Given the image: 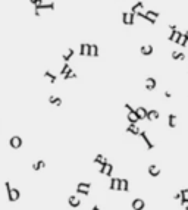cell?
<instances>
[{
  "label": "cell",
  "instance_id": "35",
  "mask_svg": "<svg viewBox=\"0 0 188 210\" xmlns=\"http://www.w3.org/2000/svg\"><path fill=\"white\" fill-rule=\"evenodd\" d=\"M169 28H171V31H173V29H178L177 24H169Z\"/></svg>",
  "mask_w": 188,
  "mask_h": 210
},
{
  "label": "cell",
  "instance_id": "14",
  "mask_svg": "<svg viewBox=\"0 0 188 210\" xmlns=\"http://www.w3.org/2000/svg\"><path fill=\"white\" fill-rule=\"evenodd\" d=\"M131 12H132L134 15H137V13H140V12H144V3L141 2V0L137 2V3L131 7Z\"/></svg>",
  "mask_w": 188,
  "mask_h": 210
},
{
  "label": "cell",
  "instance_id": "6",
  "mask_svg": "<svg viewBox=\"0 0 188 210\" xmlns=\"http://www.w3.org/2000/svg\"><path fill=\"white\" fill-rule=\"evenodd\" d=\"M90 49H91V44L88 43H83V44L79 46V56H83V57H88L90 56Z\"/></svg>",
  "mask_w": 188,
  "mask_h": 210
},
{
  "label": "cell",
  "instance_id": "11",
  "mask_svg": "<svg viewBox=\"0 0 188 210\" xmlns=\"http://www.w3.org/2000/svg\"><path fill=\"white\" fill-rule=\"evenodd\" d=\"M147 109L144 107V106H138L137 109H135V113H137V116L140 118V121H143V119H147Z\"/></svg>",
  "mask_w": 188,
  "mask_h": 210
},
{
  "label": "cell",
  "instance_id": "27",
  "mask_svg": "<svg viewBox=\"0 0 188 210\" xmlns=\"http://www.w3.org/2000/svg\"><path fill=\"white\" fill-rule=\"evenodd\" d=\"M178 44L182 46V47H187V44H188V38L185 37V34H182V35L179 37V40H178Z\"/></svg>",
  "mask_w": 188,
  "mask_h": 210
},
{
  "label": "cell",
  "instance_id": "23",
  "mask_svg": "<svg viewBox=\"0 0 188 210\" xmlns=\"http://www.w3.org/2000/svg\"><path fill=\"white\" fill-rule=\"evenodd\" d=\"M43 168H46L44 160H37V162H35V163L33 165V169H34V171H40V169H43Z\"/></svg>",
  "mask_w": 188,
  "mask_h": 210
},
{
  "label": "cell",
  "instance_id": "22",
  "mask_svg": "<svg viewBox=\"0 0 188 210\" xmlns=\"http://www.w3.org/2000/svg\"><path fill=\"white\" fill-rule=\"evenodd\" d=\"M119 191H125V193H127V191H129V181H128V179H125V178H123V179H121Z\"/></svg>",
  "mask_w": 188,
  "mask_h": 210
},
{
  "label": "cell",
  "instance_id": "12",
  "mask_svg": "<svg viewBox=\"0 0 188 210\" xmlns=\"http://www.w3.org/2000/svg\"><path fill=\"white\" fill-rule=\"evenodd\" d=\"M160 118V112L156 110V109H151V110L147 112V121H156Z\"/></svg>",
  "mask_w": 188,
  "mask_h": 210
},
{
  "label": "cell",
  "instance_id": "36",
  "mask_svg": "<svg viewBox=\"0 0 188 210\" xmlns=\"http://www.w3.org/2000/svg\"><path fill=\"white\" fill-rule=\"evenodd\" d=\"M171 96H172L171 91H165V97H166V99H171Z\"/></svg>",
  "mask_w": 188,
  "mask_h": 210
},
{
  "label": "cell",
  "instance_id": "5",
  "mask_svg": "<svg viewBox=\"0 0 188 210\" xmlns=\"http://www.w3.org/2000/svg\"><path fill=\"white\" fill-rule=\"evenodd\" d=\"M131 207H132V210H143L145 207V203H144L143 199H134L132 203H131Z\"/></svg>",
  "mask_w": 188,
  "mask_h": 210
},
{
  "label": "cell",
  "instance_id": "20",
  "mask_svg": "<svg viewBox=\"0 0 188 210\" xmlns=\"http://www.w3.org/2000/svg\"><path fill=\"white\" fill-rule=\"evenodd\" d=\"M168 125H169V128H177V115L171 113L168 116Z\"/></svg>",
  "mask_w": 188,
  "mask_h": 210
},
{
  "label": "cell",
  "instance_id": "28",
  "mask_svg": "<svg viewBox=\"0 0 188 210\" xmlns=\"http://www.w3.org/2000/svg\"><path fill=\"white\" fill-rule=\"evenodd\" d=\"M69 71H71V66L68 65V62H65V65H63V66H62V69H60V75L63 77V75H66Z\"/></svg>",
  "mask_w": 188,
  "mask_h": 210
},
{
  "label": "cell",
  "instance_id": "10",
  "mask_svg": "<svg viewBox=\"0 0 188 210\" xmlns=\"http://www.w3.org/2000/svg\"><path fill=\"white\" fill-rule=\"evenodd\" d=\"M127 132L128 134H132V135H140V132H141V128L137 127V123H129L127 128Z\"/></svg>",
  "mask_w": 188,
  "mask_h": 210
},
{
  "label": "cell",
  "instance_id": "4",
  "mask_svg": "<svg viewBox=\"0 0 188 210\" xmlns=\"http://www.w3.org/2000/svg\"><path fill=\"white\" fill-rule=\"evenodd\" d=\"M7 199H9V201H18V200L21 199V193H19V190L18 188H12L11 193L7 194Z\"/></svg>",
  "mask_w": 188,
  "mask_h": 210
},
{
  "label": "cell",
  "instance_id": "29",
  "mask_svg": "<svg viewBox=\"0 0 188 210\" xmlns=\"http://www.w3.org/2000/svg\"><path fill=\"white\" fill-rule=\"evenodd\" d=\"M44 77H46V78H49L50 83H51V84L56 83V75H53V74H51L50 71H46V72H44Z\"/></svg>",
  "mask_w": 188,
  "mask_h": 210
},
{
  "label": "cell",
  "instance_id": "15",
  "mask_svg": "<svg viewBox=\"0 0 188 210\" xmlns=\"http://www.w3.org/2000/svg\"><path fill=\"white\" fill-rule=\"evenodd\" d=\"M49 103L50 105H53V106H56V107H60L62 106V99L60 97H57V96H50L49 97Z\"/></svg>",
  "mask_w": 188,
  "mask_h": 210
},
{
  "label": "cell",
  "instance_id": "9",
  "mask_svg": "<svg viewBox=\"0 0 188 210\" xmlns=\"http://www.w3.org/2000/svg\"><path fill=\"white\" fill-rule=\"evenodd\" d=\"M119 185H121V178L116 176H110V184H109V188L113 190V191H119Z\"/></svg>",
  "mask_w": 188,
  "mask_h": 210
},
{
  "label": "cell",
  "instance_id": "37",
  "mask_svg": "<svg viewBox=\"0 0 188 210\" xmlns=\"http://www.w3.org/2000/svg\"><path fill=\"white\" fill-rule=\"evenodd\" d=\"M173 200H181V194H179V193L175 194V195H173Z\"/></svg>",
  "mask_w": 188,
  "mask_h": 210
},
{
  "label": "cell",
  "instance_id": "21",
  "mask_svg": "<svg viewBox=\"0 0 188 210\" xmlns=\"http://www.w3.org/2000/svg\"><path fill=\"white\" fill-rule=\"evenodd\" d=\"M74 53H75V51H74V49H71V47H69V49H68L66 51H65V53L62 55V59H63L65 62L71 60V59H72V56H74Z\"/></svg>",
  "mask_w": 188,
  "mask_h": 210
},
{
  "label": "cell",
  "instance_id": "2",
  "mask_svg": "<svg viewBox=\"0 0 188 210\" xmlns=\"http://www.w3.org/2000/svg\"><path fill=\"white\" fill-rule=\"evenodd\" d=\"M122 22L125 24V25H134V22H135V15H134L132 12H123V13H122Z\"/></svg>",
  "mask_w": 188,
  "mask_h": 210
},
{
  "label": "cell",
  "instance_id": "38",
  "mask_svg": "<svg viewBox=\"0 0 188 210\" xmlns=\"http://www.w3.org/2000/svg\"><path fill=\"white\" fill-rule=\"evenodd\" d=\"M91 210H101V209H100L99 206H93V209H91Z\"/></svg>",
  "mask_w": 188,
  "mask_h": 210
},
{
  "label": "cell",
  "instance_id": "26",
  "mask_svg": "<svg viewBox=\"0 0 188 210\" xmlns=\"http://www.w3.org/2000/svg\"><path fill=\"white\" fill-rule=\"evenodd\" d=\"M105 162H107V159H106V156H103V154H97L96 156V157H94V163H100V165H101V163H105Z\"/></svg>",
  "mask_w": 188,
  "mask_h": 210
},
{
  "label": "cell",
  "instance_id": "30",
  "mask_svg": "<svg viewBox=\"0 0 188 210\" xmlns=\"http://www.w3.org/2000/svg\"><path fill=\"white\" fill-rule=\"evenodd\" d=\"M71 78H77V74L72 71V69H71L69 72H68L66 75H63V79H71Z\"/></svg>",
  "mask_w": 188,
  "mask_h": 210
},
{
  "label": "cell",
  "instance_id": "17",
  "mask_svg": "<svg viewBox=\"0 0 188 210\" xmlns=\"http://www.w3.org/2000/svg\"><path fill=\"white\" fill-rule=\"evenodd\" d=\"M182 35V33H179L178 29H173V31H171V35H169V41H172V43H178V40H179V37Z\"/></svg>",
  "mask_w": 188,
  "mask_h": 210
},
{
  "label": "cell",
  "instance_id": "19",
  "mask_svg": "<svg viewBox=\"0 0 188 210\" xmlns=\"http://www.w3.org/2000/svg\"><path fill=\"white\" fill-rule=\"evenodd\" d=\"M151 53H153V46H150V44L141 46V55L143 56H150Z\"/></svg>",
  "mask_w": 188,
  "mask_h": 210
},
{
  "label": "cell",
  "instance_id": "25",
  "mask_svg": "<svg viewBox=\"0 0 188 210\" xmlns=\"http://www.w3.org/2000/svg\"><path fill=\"white\" fill-rule=\"evenodd\" d=\"M172 59H177V60H184L185 59V55L181 53V51H172Z\"/></svg>",
  "mask_w": 188,
  "mask_h": 210
},
{
  "label": "cell",
  "instance_id": "7",
  "mask_svg": "<svg viewBox=\"0 0 188 210\" xmlns=\"http://www.w3.org/2000/svg\"><path fill=\"white\" fill-rule=\"evenodd\" d=\"M140 137L143 138V141L145 143V145H147V149H149V150H153V149H154V144L150 141L149 135H147V132H145V131H141V132H140Z\"/></svg>",
  "mask_w": 188,
  "mask_h": 210
},
{
  "label": "cell",
  "instance_id": "3",
  "mask_svg": "<svg viewBox=\"0 0 188 210\" xmlns=\"http://www.w3.org/2000/svg\"><path fill=\"white\" fill-rule=\"evenodd\" d=\"M9 144H11L12 149H21L22 147V138L21 137H18V135H13V137H11V140H9Z\"/></svg>",
  "mask_w": 188,
  "mask_h": 210
},
{
  "label": "cell",
  "instance_id": "39",
  "mask_svg": "<svg viewBox=\"0 0 188 210\" xmlns=\"http://www.w3.org/2000/svg\"><path fill=\"white\" fill-rule=\"evenodd\" d=\"M184 34H185V37H187V38H188V29H187V31H185V33H184Z\"/></svg>",
  "mask_w": 188,
  "mask_h": 210
},
{
  "label": "cell",
  "instance_id": "32",
  "mask_svg": "<svg viewBox=\"0 0 188 210\" xmlns=\"http://www.w3.org/2000/svg\"><path fill=\"white\" fill-rule=\"evenodd\" d=\"M181 206H182V209L188 210V197H182L181 199Z\"/></svg>",
  "mask_w": 188,
  "mask_h": 210
},
{
  "label": "cell",
  "instance_id": "1",
  "mask_svg": "<svg viewBox=\"0 0 188 210\" xmlns=\"http://www.w3.org/2000/svg\"><path fill=\"white\" fill-rule=\"evenodd\" d=\"M99 172L101 173V175H105V176H112V172H113V165H110L109 162H105V163H101V165H100Z\"/></svg>",
  "mask_w": 188,
  "mask_h": 210
},
{
  "label": "cell",
  "instance_id": "31",
  "mask_svg": "<svg viewBox=\"0 0 188 210\" xmlns=\"http://www.w3.org/2000/svg\"><path fill=\"white\" fill-rule=\"evenodd\" d=\"M77 187H79V188H85V190H90V188H91V184H90V182H78V184H77Z\"/></svg>",
  "mask_w": 188,
  "mask_h": 210
},
{
  "label": "cell",
  "instance_id": "16",
  "mask_svg": "<svg viewBox=\"0 0 188 210\" xmlns=\"http://www.w3.org/2000/svg\"><path fill=\"white\" fill-rule=\"evenodd\" d=\"M68 203H69L71 207H79V206H81V200L78 199L77 195H71V197L68 199Z\"/></svg>",
  "mask_w": 188,
  "mask_h": 210
},
{
  "label": "cell",
  "instance_id": "24",
  "mask_svg": "<svg viewBox=\"0 0 188 210\" xmlns=\"http://www.w3.org/2000/svg\"><path fill=\"white\" fill-rule=\"evenodd\" d=\"M90 56H93V57H97V56H99V46H97V44H91V49H90Z\"/></svg>",
  "mask_w": 188,
  "mask_h": 210
},
{
  "label": "cell",
  "instance_id": "8",
  "mask_svg": "<svg viewBox=\"0 0 188 210\" xmlns=\"http://www.w3.org/2000/svg\"><path fill=\"white\" fill-rule=\"evenodd\" d=\"M147 172H149V175L150 176H153V178H157L159 175H160V168L159 166H156V165H150L149 166V169H147Z\"/></svg>",
  "mask_w": 188,
  "mask_h": 210
},
{
  "label": "cell",
  "instance_id": "18",
  "mask_svg": "<svg viewBox=\"0 0 188 210\" xmlns=\"http://www.w3.org/2000/svg\"><path fill=\"white\" fill-rule=\"evenodd\" d=\"M127 118H128V121H129V123H137V122L140 121V118L137 116V113H135V110L128 112Z\"/></svg>",
  "mask_w": 188,
  "mask_h": 210
},
{
  "label": "cell",
  "instance_id": "33",
  "mask_svg": "<svg viewBox=\"0 0 188 210\" xmlns=\"http://www.w3.org/2000/svg\"><path fill=\"white\" fill-rule=\"evenodd\" d=\"M179 194H181V199H182V197H187V194H188V188H182V190L179 191Z\"/></svg>",
  "mask_w": 188,
  "mask_h": 210
},
{
  "label": "cell",
  "instance_id": "34",
  "mask_svg": "<svg viewBox=\"0 0 188 210\" xmlns=\"http://www.w3.org/2000/svg\"><path fill=\"white\" fill-rule=\"evenodd\" d=\"M29 2H31L34 6H38V5H41V3H43V0H29Z\"/></svg>",
  "mask_w": 188,
  "mask_h": 210
},
{
  "label": "cell",
  "instance_id": "13",
  "mask_svg": "<svg viewBox=\"0 0 188 210\" xmlns=\"http://www.w3.org/2000/svg\"><path fill=\"white\" fill-rule=\"evenodd\" d=\"M156 85H157V83H156V78L149 77L147 79H145V88L149 90V91L154 90V88H156Z\"/></svg>",
  "mask_w": 188,
  "mask_h": 210
}]
</instances>
